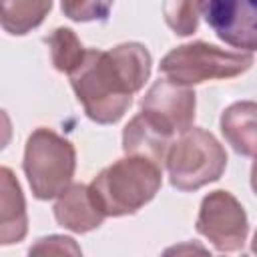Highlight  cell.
<instances>
[{"label": "cell", "instance_id": "6da1fadb", "mask_svg": "<svg viewBox=\"0 0 257 257\" xmlns=\"http://www.w3.org/2000/svg\"><path fill=\"white\" fill-rule=\"evenodd\" d=\"M151 68L145 44L122 42L108 50L84 48L80 64L68 76L86 116L98 124H114L149 80Z\"/></svg>", "mask_w": 257, "mask_h": 257}, {"label": "cell", "instance_id": "7a4b0ae2", "mask_svg": "<svg viewBox=\"0 0 257 257\" xmlns=\"http://www.w3.org/2000/svg\"><path fill=\"white\" fill-rule=\"evenodd\" d=\"M161 185V165L143 157L126 155L124 159L104 167L92 179L88 189L106 217H124L151 203Z\"/></svg>", "mask_w": 257, "mask_h": 257}, {"label": "cell", "instance_id": "3957f363", "mask_svg": "<svg viewBox=\"0 0 257 257\" xmlns=\"http://www.w3.org/2000/svg\"><path fill=\"white\" fill-rule=\"evenodd\" d=\"M22 169L36 199H56L72 183L76 169L74 145L52 128L40 126L26 141Z\"/></svg>", "mask_w": 257, "mask_h": 257}, {"label": "cell", "instance_id": "277c9868", "mask_svg": "<svg viewBox=\"0 0 257 257\" xmlns=\"http://www.w3.org/2000/svg\"><path fill=\"white\" fill-rule=\"evenodd\" d=\"M165 165L175 189L197 191L221 179L227 167V153L211 133L191 126L171 141Z\"/></svg>", "mask_w": 257, "mask_h": 257}, {"label": "cell", "instance_id": "5b68a950", "mask_svg": "<svg viewBox=\"0 0 257 257\" xmlns=\"http://www.w3.org/2000/svg\"><path fill=\"white\" fill-rule=\"evenodd\" d=\"M251 66L253 52L225 50L203 40L173 48L163 56L159 64L165 78L185 86H195L205 80L233 78L247 72Z\"/></svg>", "mask_w": 257, "mask_h": 257}, {"label": "cell", "instance_id": "8992f818", "mask_svg": "<svg viewBox=\"0 0 257 257\" xmlns=\"http://www.w3.org/2000/svg\"><path fill=\"white\" fill-rule=\"evenodd\" d=\"M195 227L221 253L241 251L249 235V219L243 205L223 189L203 197Z\"/></svg>", "mask_w": 257, "mask_h": 257}, {"label": "cell", "instance_id": "52a82bcc", "mask_svg": "<svg viewBox=\"0 0 257 257\" xmlns=\"http://www.w3.org/2000/svg\"><path fill=\"white\" fill-rule=\"evenodd\" d=\"M195 90L191 86L159 78L141 98V112L169 135H181L195 120Z\"/></svg>", "mask_w": 257, "mask_h": 257}, {"label": "cell", "instance_id": "ba28073f", "mask_svg": "<svg viewBox=\"0 0 257 257\" xmlns=\"http://www.w3.org/2000/svg\"><path fill=\"white\" fill-rule=\"evenodd\" d=\"M199 8L219 40L245 52L257 48L255 0H199Z\"/></svg>", "mask_w": 257, "mask_h": 257}, {"label": "cell", "instance_id": "9c48e42d", "mask_svg": "<svg viewBox=\"0 0 257 257\" xmlns=\"http://www.w3.org/2000/svg\"><path fill=\"white\" fill-rule=\"evenodd\" d=\"M54 219L68 231L88 233L100 227L106 215L94 201L88 185L70 183L54 203Z\"/></svg>", "mask_w": 257, "mask_h": 257}, {"label": "cell", "instance_id": "30bf717a", "mask_svg": "<svg viewBox=\"0 0 257 257\" xmlns=\"http://www.w3.org/2000/svg\"><path fill=\"white\" fill-rule=\"evenodd\" d=\"M28 233V213L22 187L12 169L0 167V245L20 243Z\"/></svg>", "mask_w": 257, "mask_h": 257}, {"label": "cell", "instance_id": "8fae6325", "mask_svg": "<svg viewBox=\"0 0 257 257\" xmlns=\"http://www.w3.org/2000/svg\"><path fill=\"white\" fill-rule=\"evenodd\" d=\"M173 135L163 131L143 112L133 116L122 131V151L131 157H143L157 165H165V155Z\"/></svg>", "mask_w": 257, "mask_h": 257}, {"label": "cell", "instance_id": "7c38bea8", "mask_svg": "<svg viewBox=\"0 0 257 257\" xmlns=\"http://www.w3.org/2000/svg\"><path fill=\"white\" fill-rule=\"evenodd\" d=\"M257 106L253 100H241L227 106L221 114V133L237 155L253 157L257 145Z\"/></svg>", "mask_w": 257, "mask_h": 257}, {"label": "cell", "instance_id": "4fadbf2b", "mask_svg": "<svg viewBox=\"0 0 257 257\" xmlns=\"http://www.w3.org/2000/svg\"><path fill=\"white\" fill-rule=\"evenodd\" d=\"M52 8V0H0V26L12 36L38 28Z\"/></svg>", "mask_w": 257, "mask_h": 257}, {"label": "cell", "instance_id": "5bb4252c", "mask_svg": "<svg viewBox=\"0 0 257 257\" xmlns=\"http://www.w3.org/2000/svg\"><path fill=\"white\" fill-rule=\"evenodd\" d=\"M44 40L50 50V60L58 72L70 74L80 64V60L84 56V46L80 44L74 30H70L66 26H58Z\"/></svg>", "mask_w": 257, "mask_h": 257}, {"label": "cell", "instance_id": "9a60e30c", "mask_svg": "<svg viewBox=\"0 0 257 257\" xmlns=\"http://www.w3.org/2000/svg\"><path fill=\"white\" fill-rule=\"evenodd\" d=\"M199 0H163L167 26L179 36H191L199 26Z\"/></svg>", "mask_w": 257, "mask_h": 257}, {"label": "cell", "instance_id": "2e32d148", "mask_svg": "<svg viewBox=\"0 0 257 257\" xmlns=\"http://www.w3.org/2000/svg\"><path fill=\"white\" fill-rule=\"evenodd\" d=\"M114 0H60L66 18L74 22H104Z\"/></svg>", "mask_w": 257, "mask_h": 257}, {"label": "cell", "instance_id": "e0dca14e", "mask_svg": "<svg viewBox=\"0 0 257 257\" xmlns=\"http://www.w3.org/2000/svg\"><path fill=\"white\" fill-rule=\"evenodd\" d=\"M80 255V247L74 243L72 237H64V235H48L38 239L32 247H30V255Z\"/></svg>", "mask_w": 257, "mask_h": 257}, {"label": "cell", "instance_id": "ac0fdd59", "mask_svg": "<svg viewBox=\"0 0 257 257\" xmlns=\"http://www.w3.org/2000/svg\"><path fill=\"white\" fill-rule=\"evenodd\" d=\"M12 141V120L6 110L0 108V151H4Z\"/></svg>", "mask_w": 257, "mask_h": 257}]
</instances>
